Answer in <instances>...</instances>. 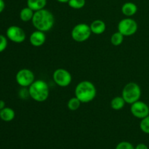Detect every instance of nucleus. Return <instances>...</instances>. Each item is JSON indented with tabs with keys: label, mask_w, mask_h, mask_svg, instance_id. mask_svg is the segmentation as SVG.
<instances>
[{
	"label": "nucleus",
	"mask_w": 149,
	"mask_h": 149,
	"mask_svg": "<svg viewBox=\"0 0 149 149\" xmlns=\"http://www.w3.org/2000/svg\"><path fill=\"white\" fill-rule=\"evenodd\" d=\"M31 22L36 30L47 32L51 30L53 27L55 17L49 10L42 9L34 12Z\"/></svg>",
	"instance_id": "nucleus-1"
},
{
	"label": "nucleus",
	"mask_w": 149,
	"mask_h": 149,
	"mask_svg": "<svg viewBox=\"0 0 149 149\" xmlns=\"http://www.w3.org/2000/svg\"><path fill=\"white\" fill-rule=\"evenodd\" d=\"M96 87L91 81L84 80L76 86L75 96L81 103L91 102L96 97Z\"/></svg>",
	"instance_id": "nucleus-2"
},
{
	"label": "nucleus",
	"mask_w": 149,
	"mask_h": 149,
	"mask_svg": "<svg viewBox=\"0 0 149 149\" xmlns=\"http://www.w3.org/2000/svg\"><path fill=\"white\" fill-rule=\"evenodd\" d=\"M29 92L31 98L40 103L47 100L49 95L47 83L42 79L35 80L29 87Z\"/></svg>",
	"instance_id": "nucleus-3"
},
{
	"label": "nucleus",
	"mask_w": 149,
	"mask_h": 149,
	"mask_svg": "<svg viewBox=\"0 0 149 149\" xmlns=\"http://www.w3.org/2000/svg\"><path fill=\"white\" fill-rule=\"evenodd\" d=\"M122 96L126 103L132 104L140 100L141 96V89L135 82H130L124 87Z\"/></svg>",
	"instance_id": "nucleus-4"
},
{
	"label": "nucleus",
	"mask_w": 149,
	"mask_h": 149,
	"mask_svg": "<svg viewBox=\"0 0 149 149\" xmlns=\"http://www.w3.org/2000/svg\"><path fill=\"white\" fill-rule=\"evenodd\" d=\"M92 34L89 25L81 23L76 25L71 31V37L77 42H84L89 39Z\"/></svg>",
	"instance_id": "nucleus-5"
},
{
	"label": "nucleus",
	"mask_w": 149,
	"mask_h": 149,
	"mask_svg": "<svg viewBox=\"0 0 149 149\" xmlns=\"http://www.w3.org/2000/svg\"><path fill=\"white\" fill-rule=\"evenodd\" d=\"M138 23L134 19L131 17H126L118 23V31L120 32L123 36H130L135 34L138 31Z\"/></svg>",
	"instance_id": "nucleus-6"
},
{
	"label": "nucleus",
	"mask_w": 149,
	"mask_h": 149,
	"mask_svg": "<svg viewBox=\"0 0 149 149\" xmlns=\"http://www.w3.org/2000/svg\"><path fill=\"white\" fill-rule=\"evenodd\" d=\"M52 78L57 85L61 87H66L72 81L71 74L68 70L60 68L55 70L52 74Z\"/></svg>",
	"instance_id": "nucleus-7"
},
{
	"label": "nucleus",
	"mask_w": 149,
	"mask_h": 149,
	"mask_svg": "<svg viewBox=\"0 0 149 149\" xmlns=\"http://www.w3.org/2000/svg\"><path fill=\"white\" fill-rule=\"evenodd\" d=\"M16 82L22 87H29L35 81L34 74L28 68H22L15 76Z\"/></svg>",
	"instance_id": "nucleus-8"
},
{
	"label": "nucleus",
	"mask_w": 149,
	"mask_h": 149,
	"mask_svg": "<svg viewBox=\"0 0 149 149\" xmlns=\"http://www.w3.org/2000/svg\"><path fill=\"white\" fill-rule=\"evenodd\" d=\"M7 38L15 43H22L26 40V35L22 28L17 26H11L6 31Z\"/></svg>",
	"instance_id": "nucleus-9"
},
{
	"label": "nucleus",
	"mask_w": 149,
	"mask_h": 149,
	"mask_svg": "<svg viewBox=\"0 0 149 149\" xmlns=\"http://www.w3.org/2000/svg\"><path fill=\"white\" fill-rule=\"evenodd\" d=\"M130 112L133 116L142 119L149 115V107L146 103L139 100L131 104Z\"/></svg>",
	"instance_id": "nucleus-10"
},
{
	"label": "nucleus",
	"mask_w": 149,
	"mask_h": 149,
	"mask_svg": "<svg viewBox=\"0 0 149 149\" xmlns=\"http://www.w3.org/2000/svg\"><path fill=\"white\" fill-rule=\"evenodd\" d=\"M29 41L32 46L39 47L42 46L46 42V34L45 32L36 30L32 32L29 37Z\"/></svg>",
	"instance_id": "nucleus-11"
},
{
	"label": "nucleus",
	"mask_w": 149,
	"mask_h": 149,
	"mask_svg": "<svg viewBox=\"0 0 149 149\" xmlns=\"http://www.w3.org/2000/svg\"><path fill=\"white\" fill-rule=\"evenodd\" d=\"M92 33L95 35L102 34L105 32L106 29V25L102 20H95L90 25Z\"/></svg>",
	"instance_id": "nucleus-12"
},
{
	"label": "nucleus",
	"mask_w": 149,
	"mask_h": 149,
	"mask_svg": "<svg viewBox=\"0 0 149 149\" xmlns=\"http://www.w3.org/2000/svg\"><path fill=\"white\" fill-rule=\"evenodd\" d=\"M138 11V7L136 4L133 2H126L122 5V13L124 15L130 17L131 16H133L136 14Z\"/></svg>",
	"instance_id": "nucleus-13"
},
{
	"label": "nucleus",
	"mask_w": 149,
	"mask_h": 149,
	"mask_svg": "<svg viewBox=\"0 0 149 149\" xmlns=\"http://www.w3.org/2000/svg\"><path fill=\"white\" fill-rule=\"evenodd\" d=\"M15 112L13 109L5 107L0 111V119L6 122H10L15 119Z\"/></svg>",
	"instance_id": "nucleus-14"
},
{
	"label": "nucleus",
	"mask_w": 149,
	"mask_h": 149,
	"mask_svg": "<svg viewBox=\"0 0 149 149\" xmlns=\"http://www.w3.org/2000/svg\"><path fill=\"white\" fill-rule=\"evenodd\" d=\"M47 5V0H27V7L36 12L45 9Z\"/></svg>",
	"instance_id": "nucleus-15"
},
{
	"label": "nucleus",
	"mask_w": 149,
	"mask_h": 149,
	"mask_svg": "<svg viewBox=\"0 0 149 149\" xmlns=\"http://www.w3.org/2000/svg\"><path fill=\"white\" fill-rule=\"evenodd\" d=\"M125 100L122 97V96H116L113 97L111 101V107L115 111H119L123 109L125 106Z\"/></svg>",
	"instance_id": "nucleus-16"
},
{
	"label": "nucleus",
	"mask_w": 149,
	"mask_h": 149,
	"mask_svg": "<svg viewBox=\"0 0 149 149\" xmlns=\"http://www.w3.org/2000/svg\"><path fill=\"white\" fill-rule=\"evenodd\" d=\"M34 11L29 7H24L20 12V18L23 22H29L33 18Z\"/></svg>",
	"instance_id": "nucleus-17"
},
{
	"label": "nucleus",
	"mask_w": 149,
	"mask_h": 149,
	"mask_svg": "<svg viewBox=\"0 0 149 149\" xmlns=\"http://www.w3.org/2000/svg\"><path fill=\"white\" fill-rule=\"evenodd\" d=\"M81 103V102L75 96V97H71V99H69V100L67 103V107L70 111H75L78 110L79 109Z\"/></svg>",
	"instance_id": "nucleus-18"
},
{
	"label": "nucleus",
	"mask_w": 149,
	"mask_h": 149,
	"mask_svg": "<svg viewBox=\"0 0 149 149\" xmlns=\"http://www.w3.org/2000/svg\"><path fill=\"white\" fill-rule=\"evenodd\" d=\"M124 36H123L119 31L115 32L112 34L111 37V42L113 46H119L123 42Z\"/></svg>",
	"instance_id": "nucleus-19"
},
{
	"label": "nucleus",
	"mask_w": 149,
	"mask_h": 149,
	"mask_svg": "<svg viewBox=\"0 0 149 149\" xmlns=\"http://www.w3.org/2000/svg\"><path fill=\"white\" fill-rule=\"evenodd\" d=\"M85 4V0H69L68 2V6L75 10H79V9L83 8Z\"/></svg>",
	"instance_id": "nucleus-20"
},
{
	"label": "nucleus",
	"mask_w": 149,
	"mask_h": 149,
	"mask_svg": "<svg viewBox=\"0 0 149 149\" xmlns=\"http://www.w3.org/2000/svg\"><path fill=\"white\" fill-rule=\"evenodd\" d=\"M140 128L146 134H149V115L141 119Z\"/></svg>",
	"instance_id": "nucleus-21"
},
{
	"label": "nucleus",
	"mask_w": 149,
	"mask_h": 149,
	"mask_svg": "<svg viewBox=\"0 0 149 149\" xmlns=\"http://www.w3.org/2000/svg\"><path fill=\"white\" fill-rule=\"evenodd\" d=\"M116 149H135V147L131 143L127 141H122L117 144Z\"/></svg>",
	"instance_id": "nucleus-22"
},
{
	"label": "nucleus",
	"mask_w": 149,
	"mask_h": 149,
	"mask_svg": "<svg viewBox=\"0 0 149 149\" xmlns=\"http://www.w3.org/2000/svg\"><path fill=\"white\" fill-rule=\"evenodd\" d=\"M7 47V38L0 34V53L4 52Z\"/></svg>",
	"instance_id": "nucleus-23"
},
{
	"label": "nucleus",
	"mask_w": 149,
	"mask_h": 149,
	"mask_svg": "<svg viewBox=\"0 0 149 149\" xmlns=\"http://www.w3.org/2000/svg\"><path fill=\"white\" fill-rule=\"evenodd\" d=\"M19 96L22 99H26L29 97H30V95H29V88L28 87H22V89L19 92Z\"/></svg>",
	"instance_id": "nucleus-24"
},
{
	"label": "nucleus",
	"mask_w": 149,
	"mask_h": 149,
	"mask_svg": "<svg viewBox=\"0 0 149 149\" xmlns=\"http://www.w3.org/2000/svg\"><path fill=\"white\" fill-rule=\"evenodd\" d=\"M135 149H148V147L144 143H139L135 147Z\"/></svg>",
	"instance_id": "nucleus-25"
},
{
	"label": "nucleus",
	"mask_w": 149,
	"mask_h": 149,
	"mask_svg": "<svg viewBox=\"0 0 149 149\" xmlns=\"http://www.w3.org/2000/svg\"><path fill=\"white\" fill-rule=\"evenodd\" d=\"M5 8V3L4 0H0V13H2Z\"/></svg>",
	"instance_id": "nucleus-26"
},
{
	"label": "nucleus",
	"mask_w": 149,
	"mask_h": 149,
	"mask_svg": "<svg viewBox=\"0 0 149 149\" xmlns=\"http://www.w3.org/2000/svg\"><path fill=\"white\" fill-rule=\"evenodd\" d=\"M5 108V102L2 100H0V111Z\"/></svg>",
	"instance_id": "nucleus-27"
},
{
	"label": "nucleus",
	"mask_w": 149,
	"mask_h": 149,
	"mask_svg": "<svg viewBox=\"0 0 149 149\" xmlns=\"http://www.w3.org/2000/svg\"><path fill=\"white\" fill-rule=\"evenodd\" d=\"M56 1H58L60 3H68L69 0H56Z\"/></svg>",
	"instance_id": "nucleus-28"
}]
</instances>
